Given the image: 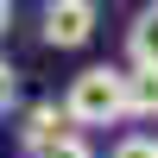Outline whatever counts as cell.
Segmentation results:
<instances>
[{
  "label": "cell",
  "instance_id": "obj_1",
  "mask_svg": "<svg viewBox=\"0 0 158 158\" xmlns=\"http://www.w3.org/2000/svg\"><path fill=\"white\" fill-rule=\"evenodd\" d=\"M63 114H70V127H114V120H127V70H114V63L76 70L70 89H63Z\"/></svg>",
  "mask_w": 158,
  "mask_h": 158
},
{
  "label": "cell",
  "instance_id": "obj_7",
  "mask_svg": "<svg viewBox=\"0 0 158 158\" xmlns=\"http://www.w3.org/2000/svg\"><path fill=\"white\" fill-rule=\"evenodd\" d=\"M13 101H19V70H13L6 57H0V114H6Z\"/></svg>",
  "mask_w": 158,
  "mask_h": 158
},
{
  "label": "cell",
  "instance_id": "obj_2",
  "mask_svg": "<svg viewBox=\"0 0 158 158\" xmlns=\"http://www.w3.org/2000/svg\"><path fill=\"white\" fill-rule=\"evenodd\" d=\"M95 19L101 13L89 6V0H51L44 6V44H57V51L89 44V38H95Z\"/></svg>",
  "mask_w": 158,
  "mask_h": 158
},
{
  "label": "cell",
  "instance_id": "obj_8",
  "mask_svg": "<svg viewBox=\"0 0 158 158\" xmlns=\"http://www.w3.org/2000/svg\"><path fill=\"white\" fill-rule=\"evenodd\" d=\"M38 158H95V152H89L82 139L70 133V139H57V146H51V152H38Z\"/></svg>",
  "mask_w": 158,
  "mask_h": 158
},
{
  "label": "cell",
  "instance_id": "obj_3",
  "mask_svg": "<svg viewBox=\"0 0 158 158\" xmlns=\"http://www.w3.org/2000/svg\"><path fill=\"white\" fill-rule=\"evenodd\" d=\"M63 127H70V114H63V101H38V108L25 114V127H19V139H25V152L38 158V152H51V146H57V139H70Z\"/></svg>",
  "mask_w": 158,
  "mask_h": 158
},
{
  "label": "cell",
  "instance_id": "obj_6",
  "mask_svg": "<svg viewBox=\"0 0 158 158\" xmlns=\"http://www.w3.org/2000/svg\"><path fill=\"white\" fill-rule=\"evenodd\" d=\"M108 158H158V139H146V133H127V139H120Z\"/></svg>",
  "mask_w": 158,
  "mask_h": 158
},
{
  "label": "cell",
  "instance_id": "obj_4",
  "mask_svg": "<svg viewBox=\"0 0 158 158\" xmlns=\"http://www.w3.org/2000/svg\"><path fill=\"white\" fill-rule=\"evenodd\" d=\"M127 57H133V70H158V0L133 13V25H127Z\"/></svg>",
  "mask_w": 158,
  "mask_h": 158
},
{
  "label": "cell",
  "instance_id": "obj_5",
  "mask_svg": "<svg viewBox=\"0 0 158 158\" xmlns=\"http://www.w3.org/2000/svg\"><path fill=\"white\" fill-rule=\"evenodd\" d=\"M127 120H158V70H127Z\"/></svg>",
  "mask_w": 158,
  "mask_h": 158
},
{
  "label": "cell",
  "instance_id": "obj_9",
  "mask_svg": "<svg viewBox=\"0 0 158 158\" xmlns=\"http://www.w3.org/2000/svg\"><path fill=\"white\" fill-rule=\"evenodd\" d=\"M6 25H13V0H0V32H6Z\"/></svg>",
  "mask_w": 158,
  "mask_h": 158
}]
</instances>
